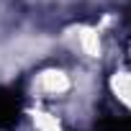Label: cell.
I'll return each instance as SVG.
<instances>
[{"instance_id": "cell-1", "label": "cell", "mask_w": 131, "mask_h": 131, "mask_svg": "<svg viewBox=\"0 0 131 131\" xmlns=\"http://www.w3.org/2000/svg\"><path fill=\"white\" fill-rule=\"evenodd\" d=\"M21 118V95L10 88H0V128H10Z\"/></svg>"}, {"instance_id": "cell-2", "label": "cell", "mask_w": 131, "mask_h": 131, "mask_svg": "<svg viewBox=\"0 0 131 131\" xmlns=\"http://www.w3.org/2000/svg\"><path fill=\"white\" fill-rule=\"evenodd\" d=\"M103 131H131V118L108 121V123H103Z\"/></svg>"}, {"instance_id": "cell-3", "label": "cell", "mask_w": 131, "mask_h": 131, "mask_svg": "<svg viewBox=\"0 0 131 131\" xmlns=\"http://www.w3.org/2000/svg\"><path fill=\"white\" fill-rule=\"evenodd\" d=\"M128 18H131V10H128Z\"/></svg>"}]
</instances>
